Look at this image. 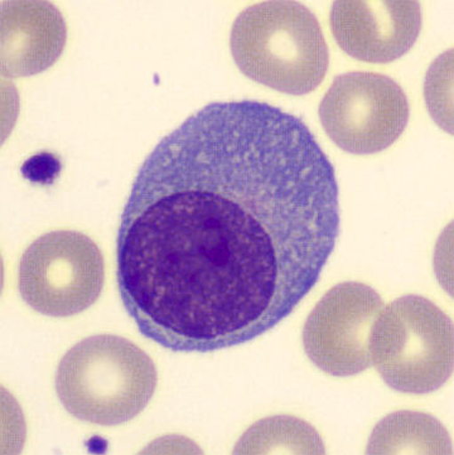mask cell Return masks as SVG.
I'll return each mask as SVG.
<instances>
[{"label":"cell","instance_id":"cell-1","mask_svg":"<svg viewBox=\"0 0 454 455\" xmlns=\"http://www.w3.org/2000/svg\"><path fill=\"white\" fill-rule=\"evenodd\" d=\"M339 232V185L302 120L213 102L143 162L116 236L119 294L173 352L258 339L314 289Z\"/></svg>","mask_w":454,"mask_h":455},{"label":"cell","instance_id":"cell-11","mask_svg":"<svg viewBox=\"0 0 454 455\" xmlns=\"http://www.w3.org/2000/svg\"><path fill=\"white\" fill-rule=\"evenodd\" d=\"M324 454L320 434L306 421L293 417H273L252 425L234 453Z\"/></svg>","mask_w":454,"mask_h":455},{"label":"cell","instance_id":"cell-10","mask_svg":"<svg viewBox=\"0 0 454 455\" xmlns=\"http://www.w3.org/2000/svg\"><path fill=\"white\" fill-rule=\"evenodd\" d=\"M452 454L446 427L423 412L398 411L383 419L370 436L368 454Z\"/></svg>","mask_w":454,"mask_h":455},{"label":"cell","instance_id":"cell-5","mask_svg":"<svg viewBox=\"0 0 454 455\" xmlns=\"http://www.w3.org/2000/svg\"><path fill=\"white\" fill-rule=\"evenodd\" d=\"M101 250L85 234L47 232L27 247L18 267V289L36 312L53 318L80 315L104 288Z\"/></svg>","mask_w":454,"mask_h":455},{"label":"cell","instance_id":"cell-7","mask_svg":"<svg viewBox=\"0 0 454 455\" xmlns=\"http://www.w3.org/2000/svg\"><path fill=\"white\" fill-rule=\"evenodd\" d=\"M384 308L380 295L363 283L333 286L307 318L302 333L306 355L327 375H359L371 366L370 336Z\"/></svg>","mask_w":454,"mask_h":455},{"label":"cell","instance_id":"cell-8","mask_svg":"<svg viewBox=\"0 0 454 455\" xmlns=\"http://www.w3.org/2000/svg\"><path fill=\"white\" fill-rule=\"evenodd\" d=\"M331 31L348 56L370 63L395 61L422 31V8L413 0H339Z\"/></svg>","mask_w":454,"mask_h":455},{"label":"cell","instance_id":"cell-4","mask_svg":"<svg viewBox=\"0 0 454 455\" xmlns=\"http://www.w3.org/2000/svg\"><path fill=\"white\" fill-rule=\"evenodd\" d=\"M369 348L371 364L393 390L433 393L453 373L452 319L426 298H399L376 319Z\"/></svg>","mask_w":454,"mask_h":455},{"label":"cell","instance_id":"cell-9","mask_svg":"<svg viewBox=\"0 0 454 455\" xmlns=\"http://www.w3.org/2000/svg\"><path fill=\"white\" fill-rule=\"evenodd\" d=\"M3 8V68L11 76L46 70L61 54L66 24L44 2H17Z\"/></svg>","mask_w":454,"mask_h":455},{"label":"cell","instance_id":"cell-3","mask_svg":"<svg viewBox=\"0 0 454 455\" xmlns=\"http://www.w3.org/2000/svg\"><path fill=\"white\" fill-rule=\"evenodd\" d=\"M157 367L143 349L114 334L80 340L60 361L56 394L72 417L100 427L133 420L148 406Z\"/></svg>","mask_w":454,"mask_h":455},{"label":"cell","instance_id":"cell-12","mask_svg":"<svg viewBox=\"0 0 454 455\" xmlns=\"http://www.w3.org/2000/svg\"><path fill=\"white\" fill-rule=\"evenodd\" d=\"M60 168L61 165L55 156L44 153V155L33 156L23 165V174L33 182L50 183L59 174Z\"/></svg>","mask_w":454,"mask_h":455},{"label":"cell","instance_id":"cell-6","mask_svg":"<svg viewBox=\"0 0 454 455\" xmlns=\"http://www.w3.org/2000/svg\"><path fill=\"white\" fill-rule=\"evenodd\" d=\"M318 113L337 147L365 156L383 152L399 140L410 108L407 95L393 78L360 71L336 77Z\"/></svg>","mask_w":454,"mask_h":455},{"label":"cell","instance_id":"cell-2","mask_svg":"<svg viewBox=\"0 0 454 455\" xmlns=\"http://www.w3.org/2000/svg\"><path fill=\"white\" fill-rule=\"evenodd\" d=\"M230 48L245 76L288 95L315 92L329 71V47L317 17L291 0L243 11L231 29Z\"/></svg>","mask_w":454,"mask_h":455}]
</instances>
